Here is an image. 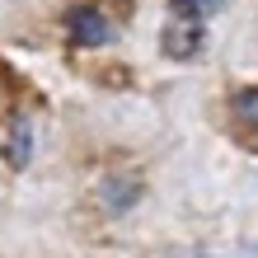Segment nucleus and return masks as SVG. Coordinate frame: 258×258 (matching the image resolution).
<instances>
[{
  "label": "nucleus",
  "instance_id": "f257e3e1",
  "mask_svg": "<svg viewBox=\"0 0 258 258\" xmlns=\"http://www.w3.org/2000/svg\"><path fill=\"white\" fill-rule=\"evenodd\" d=\"M66 33H71L75 47H103V42H113V24L99 14V5H71Z\"/></svg>",
  "mask_w": 258,
  "mask_h": 258
},
{
  "label": "nucleus",
  "instance_id": "f03ea898",
  "mask_svg": "<svg viewBox=\"0 0 258 258\" xmlns=\"http://www.w3.org/2000/svg\"><path fill=\"white\" fill-rule=\"evenodd\" d=\"M225 5V0H169V10H174V24H197L202 28L207 14H216Z\"/></svg>",
  "mask_w": 258,
  "mask_h": 258
},
{
  "label": "nucleus",
  "instance_id": "7ed1b4c3",
  "mask_svg": "<svg viewBox=\"0 0 258 258\" xmlns=\"http://www.w3.org/2000/svg\"><path fill=\"white\" fill-rule=\"evenodd\" d=\"M14 99H19V80H14V71L0 61V122L14 117Z\"/></svg>",
  "mask_w": 258,
  "mask_h": 258
}]
</instances>
